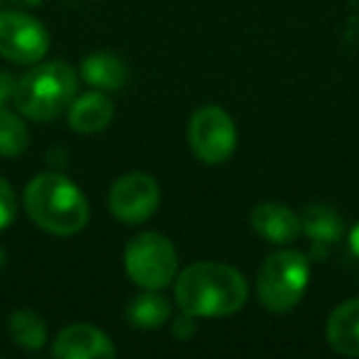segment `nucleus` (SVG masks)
<instances>
[{
    "mask_svg": "<svg viewBox=\"0 0 359 359\" xmlns=\"http://www.w3.org/2000/svg\"><path fill=\"white\" fill-rule=\"evenodd\" d=\"M249 300L244 273L219 261H197L175 278V303L182 313L200 318H226Z\"/></svg>",
    "mask_w": 359,
    "mask_h": 359,
    "instance_id": "obj_1",
    "label": "nucleus"
},
{
    "mask_svg": "<svg viewBox=\"0 0 359 359\" xmlns=\"http://www.w3.org/2000/svg\"><path fill=\"white\" fill-rule=\"evenodd\" d=\"M22 205L40 229L55 236L79 234L89 222L86 195L60 172H42L32 177L25 187Z\"/></svg>",
    "mask_w": 359,
    "mask_h": 359,
    "instance_id": "obj_2",
    "label": "nucleus"
},
{
    "mask_svg": "<svg viewBox=\"0 0 359 359\" xmlns=\"http://www.w3.org/2000/svg\"><path fill=\"white\" fill-rule=\"evenodd\" d=\"M79 89V76L67 62H45L15 79L13 104L25 118L47 123L69 109Z\"/></svg>",
    "mask_w": 359,
    "mask_h": 359,
    "instance_id": "obj_3",
    "label": "nucleus"
},
{
    "mask_svg": "<svg viewBox=\"0 0 359 359\" xmlns=\"http://www.w3.org/2000/svg\"><path fill=\"white\" fill-rule=\"evenodd\" d=\"M310 283V259L303 251L280 249L261 264L256 273V293L266 310L288 313L303 300Z\"/></svg>",
    "mask_w": 359,
    "mask_h": 359,
    "instance_id": "obj_4",
    "label": "nucleus"
},
{
    "mask_svg": "<svg viewBox=\"0 0 359 359\" xmlns=\"http://www.w3.org/2000/svg\"><path fill=\"white\" fill-rule=\"evenodd\" d=\"M123 266L128 278L143 290H163L177 278V249L160 231H143L126 244Z\"/></svg>",
    "mask_w": 359,
    "mask_h": 359,
    "instance_id": "obj_5",
    "label": "nucleus"
},
{
    "mask_svg": "<svg viewBox=\"0 0 359 359\" xmlns=\"http://www.w3.org/2000/svg\"><path fill=\"white\" fill-rule=\"evenodd\" d=\"M187 138H190V148L200 163L222 165L231 158L236 148L234 118L222 106H202L192 114Z\"/></svg>",
    "mask_w": 359,
    "mask_h": 359,
    "instance_id": "obj_6",
    "label": "nucleus"
},
{
    "mask_svg": "<svg viewBox=\"0 0 359 359\" xmlns=\"http://www.w3.org/2000/svg\"><path fill=\"white\" fill-rule=\"evenodd\" d=\"M50 50V32L20 11H0V57L15 65H37Z\"/></svg>",
    "mask_w": 359,
    "mask_h": 359,
    "instance_id": "obj_7",
    "label": "nucleus"
},
{
    "mask_svg": "<svg viewBox=\"0 0 359 359\" xmlns=\"http://www.w3.org/2000/svg\"><path fill=\"white\" fill-rule=\"evenodd\" d=\"M160 185L148 172H126L111 185L109 210L123 224H143L158 212Z\"/></svg>",
    "mask_w": 359,
    "mask_h": 359,
    "instance_id": "obj_8",
    "label": "nucleus"
},
{
    "mask_svg": "<svg viewBox=\"0 0 359 359\" xmlns=\"http://www.w3.org/2000/svg\"><path fill=\"white\" fill-rule=\"evenodd\" d=\"M52 354L60 359H111L116 357V347L114 339L101 327L89 323H74L55 337Z\"/></svg>",
    "mask_w": 359,
    "mask_h": 359,
    "instance_id": "obj_9",
    "label": "nucleus"
},
{
    "mask_svg": "<svg viewBox=\"0 0 359 359\" xmlns=\"http://www.w3.org/2000/svg\"><path fill=\"white\" fill-rule=\"evenodd\" d=\"M251 229L266 239L269 244L285 246L290 241H295L303 234L300 226V217L295 215L290 207L280 205V202H261L251 210Z\"/></svg>",
    "mask_w": 359,
    "mask_h": 359,
    "instance_id": "obj_10",
    "label": "nucleus"
},
{
    "mask_svg": "<svg viewBox=\"0 0 359 359\" xmlns=\"http://www.w3.org/2000/svg\"><path fill=\"white\" fill-rule=\"evenodd\" d=\"M114 101L106 96V91H86L81 96H74V101L67 109V121H69L72 130L84 135H94L109 128L114 121Z\"/></svg>",
    "mask_w": 359,
    "mask_h": 359,
    "instance_id": "obj_11",
    "label": "nucleus"
},
{
    "mask_svg": "<svg viewBox=\"0 0 359 359\" xmlns=\"http://www.w3.org/2000/svg\"><path fill=\"white\" fill-rule=\"evenodd\" d=\"M327 344L342 357H359V298L339 303L327 318Z\"/></svg>",
    "mask_w": 359,
    "mask_h": 359,
    "instance_id": "obj_12",
    "label": "nucleus"
},
{
    "mask_svg": "<svg viewBox=\"0 0 359 359\" xmlns=\"http://www.w3.org/2000/svg\"><path fill=\"white\" fill-rule=\"evenodd\" d=\"M81 79L99 91H118L128 81V67L111 52H94L81 62Z\"/></svg>",
    "mask_w": 359,
    "mask_h": 359,
    "instance_id": "obj_13",
    "label": "nucleus"
},
{
    "mask_svg": "<svg viewBox=\"0 0 359 359\" xmlns=\"http://www.w3.org/2000/svg\"><path fill=\"white\" fill-rule=\"evenodd\" d=\"M172 315L170 300L165 298L160 290H145V293L130 298V303L126 305V320L130 327L138 330H158Z\"/></svg>",
    "mask_w": 359,
    "mask_h": 359,
    "instance_id": "obj_14",
    "label": "nucleus"
},
{
    "mask_svg": "<svg viewBox=\"0 0 359 359\" xmlns=\"http://www.w3.org/2000/svg\"><path fill=\"white\" fill-rule=\"evenodd\" d=\"M300 226H303V234L315 246H332L344 231L342 217L327 205L305 207V212L300 215Z\"/></svg>",
    "mask_w": 359,
    "mask_h": 359,
    "instance_id": "obj_15",
    "label": "nucleus"
},
{
    "mask_svg": "<svg viewBox=\"0 0 359 359\" xmlns=\"http://www.w3.org/2000/svg\"><path fill=\"white\" fill-rule=\"evenodd\" d=\"M8 334L22 349H42L47 342V325L35 310L20 308L8 318Z\"/></svg>",
    "mask_w": 359,
    "mask_h": 359,
    "instance_id": "obj_16",
    "label": "nucleus"
},
{
    "mask_svg": "<svg viewBox=\"0 0 359 359\" xmlns=\"http://www.w3.org/2000/svg\"><path fill=\"white\" fill-rule=\"evenodd\" d=\"M30 130L22 123V118L6 106L0 109V155L3 158H18L27 150Z\"/></svg>",
    "mask_w": 359,
    "mask_h": 359,
    "instance_id": "obj_17",
    "label": "nucleus"
},
{
    "mask_svg": "<svg viewBox=\"0 0 359 359\" xmlns=\"http://www.w3.org/2000/svg\"><path fill=\"white\" fill-rule=\"evenodd\" d=\"M18 217V195L6 177H0V231L15 222Z\"/></svg>",
    "mask_w": 359,
    "mask_h": 359,
    "instance_id": "obj_18",
    "label": "nucleus"
},
{
    "mask_svg": "<svg viewBox=\"0 0 359 359\" xmlns=\"http://www.w3.org/2000/svg\"><path fill=\"white\" fill-rule=\"evenodd\" d=\"M195 332H197V318L180 310V315L172 320V334L180 339V342H187V339L195 337Z\"/></svg>",
    "mask_w": 359,
    "mask_h": 359,
    "instance_id": "obj_19",
    "label": "nucleus"
},
{
    "mask_svg": "<svg viewBox=\"0 0 359 359\" xmlns=\"http://www.w3.org/2000/svg\"><path fill=\"white\" fill-rule=\"evenodd\" d=\"M13 89H15V79L6 72H0V109L13 99Z\"/></svg>",
    "mask_w": 359,
    "mask_h": 359,
    "instance_id": "obj_20",
    "label": "nucleus"
},
{
    "mask_svg": "<svg viewBox=\"0 0 359 359\" xmlns=\"http://www.w3.org/2000/svg\"><path fill=\"white\" fill-rule=\"evenodd\" d=\"M349 249H352V254L359 259V222L352 226V231H349Z\"/></svg>",
    "mask_w": 359,
    "mask_h": 359,
    "instance_id": "obj_21",
    "label": "nucleus"
},
{
    "mask_svg": "<svg viewBox=\"0 0 359 359\" xmlns=\"http://www.w3.org/2000/svg\"><path fill=\"white\" fill-rule=\"evenodd\" d=\"M13 6H20V8H35V6H40L42 0H11Z\"/></svg>",
    "mask_w": 359,
    "mask_h": 359,
    "instance_id": "obj_22",
    "label": "nucleus"
},
{
    "mask_svg": "<svg viewBox=\"0 0 359 359\" xmlns=\"http://www.w3.org/2000/svg\"><path fill=\"white\" fill-rule=\"evenodd\" d=\"M6 264H8V256H6V251H3V246H0V273H3Z\"/></svg>",
    "mask_w": 359,
    "mask_h": 359,
    "instance_id": "obj_23",
    "label": "nucleus"
}]
</instances>
